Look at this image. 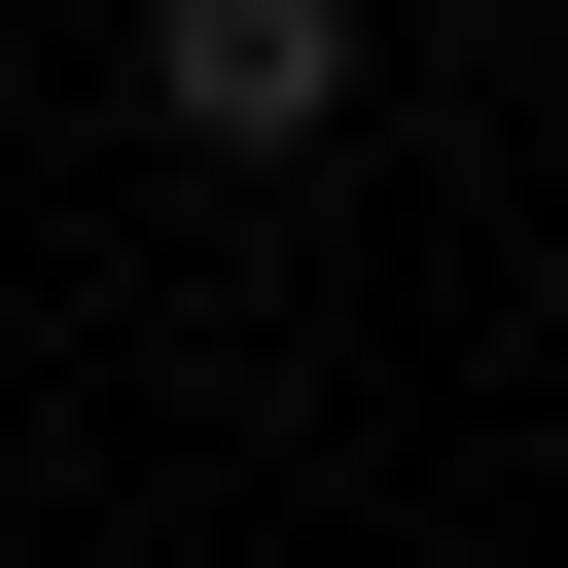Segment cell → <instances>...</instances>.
Wrapping results in <instances>:
<instances>
[{
  "mask_svg": "<svg viewBox=\"0 0 568 568\" xmlns=\"http://www.w3.org/2000/svg\"><path fill=\"white\" fill-rule=\"evenodd\" d=\"M142 106H178V142H355V0H178Z\"/></svg>",
  "mask_w": 568,
  "mask_h": 568,
  "instance_id": "1",
  "label": "cell"
}]
</instances>
